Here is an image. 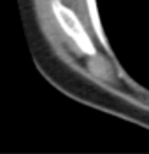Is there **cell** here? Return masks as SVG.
Wrapping results in <instances>:
<instances>
[{
	"label": "cell",
	"instance_id": "cell-1",
	"mask_svg": "<svg viewBox=\"0 0 149 154\" xmlns=\"http://www.w3.org/2000/svg\"><path fill=\"white\" fill-rule=\"evenodd\" d=\"M60 16H61V19L65 21V26H67V30H69V32H72V33L76 35V38H82V37H81L82 33H81L79 25H77V21H76V19L72 18V14L65 12V11L60 7Z\"/></svg>",
	"mask_w": 149,
	"mask_h": 154
}]
</instances>
